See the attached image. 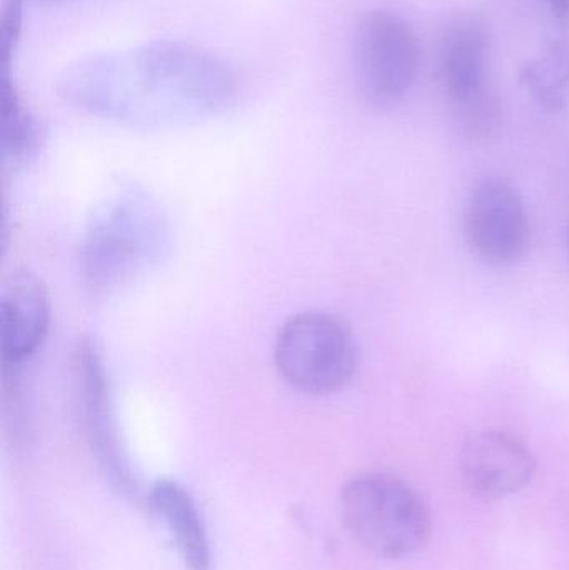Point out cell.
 Instances as JSON below:
<instances>
[{
  "label": "cell",
  "mask_w": 569,
  "mask_h": 570,
  "mask_svg": "<svg viewBox=\"0 0 569 570\" xmlns=\"http://www.w3.org/2000/svg\"><path fill=\"white\" fill-rule=\"evenodd\" d=\"M157 230L143 204H119L90 230L84 250L86 274L96 287L126 279L143 263Z\"/></svg>",
  "instance_id": "8"
},
{
  "label": "cell",
  "mask_w": 569,
  "mask_h": 570,
  "mask_svg": "<svg viewBox=\"0 0 569 570\" xmlns=\"http://www.w3.org/2000/svg\"><path fill=\"white\" fill-rule=\"evenodd\" d=\"M420 40L404 17L371 10L361 17L353 40V72L364 102L386 109L404 99L420 70Z\"/></svg>",
  "instance_id": "4"
},
{
  "label": "cell",
  "mask_w": 569,
  "mask_h": 570,
  "mask_svg": "<svg viewBox=\"0 0 569 570\" xmlns=\"http://www.w3.org/2000/svg\"><path fill=\"white\" fill-rule=\"evenodd\" d=\"M46 288L29 273L7 277L0 294L2 357L6 368L17 367L36 354L49 328Z\"/></svg>",
  "instance_id": "9"
},
{
  "label": "cell",
  "mask_w": 569,
  "mask_h": 570,
  "mask_svg": "<svg viewBox=\"0 0 569 570\" xmlns=\"http://www.w3.org/2000/svg\"><path fill=\"white\" fill-rule=\"evenodd\" d=\"M149 504L163 519L184 566L189 570H209L213 562L206 525L186 489L173 481H157L149 491Z\"/></svg>",
  "instance_id": "10"
},
{
  "label": "cell",
  "mask_w": 569,
  "mask_h": 570,
  "mask_svg": "<svg viewBox=\"0 0 569 570\" xmlns=\"http://www.w3.org/2000/svg\"><path fill=\"white\" fill-rule=\"evenodd\" d=\"M341 519L351 538L381 559L411 558L426 546L431 514L424 499L403 479L364 472L344 484Z\"/></svg>",
  "instance_id": "2"
},
{
  "label": "cell",
  "mask_w": 569,
  "mask_h": 570,
  "mask_svg": "<svg viewBox=\"0 0 569 570\" xmlns=\"http://www.w3.org/2000/svg\"><path fill=\"white\" fill-rule=\"evenodd\" d=\"M76 382L77 407L90 449L110 481L130 494L137 489L136 475L117 431L102 361L90 342H84L77 352Z\"/></svg>",
  "instance_id": "7"
},
{
  "label": "cell",
  "mask_w": 569,
  "mask_h": 570,
  "mask_svg": "<svg viewBox=\"0 0 569 570\" xmlns=\"http://www.w3.org/2000/svg\"><path fill=\"white\" fill-rule=\"evenodd\" d=\"M568 244H569V233H568Z\"/></svg>",
  "instance_id": "16"
},
{
  "label": "cell",
  "mask_w": 569,
  "mask_h": 570,
  "mask_svg": "<svg viewBox=\"0 0 569 570\" xmlns=\"http://www.w3.org/2000/svg\"><path fill=\"white\" fill-rule=\"evenodd\" d=\"M42 2H67V0H42Z\"/></svg>",
  "instance_id": "15"
},
{
  "label": "cell",
  "mask_w": 569,
  "mask_h": 570,
  "mask_svg": "<svg viewBox=\"0 0 569 570\" xmlns=\"http://www.w3.org/2000/svg\"><path fill=\"white\" fill-rule=\"evenodd\" d=\"M463 234L471 253L484 264L504 267L523 259L531 224L520 190L498 177L477 184L464 206Z\"/></svg>",
  "instance_id": "5"
},
{
  "label": "cell",
  "mask_w": 569,
  "mask_h": 570,
  "mask_svg": "<svg viewBox=\"0 0 569 570\" xmlns=\"http://www.w3.org/2000/svg\"><path fill=\"white\" fill-rule=\"evenodd\" d=\"M558 19H569V0H545Z\"/></svg>",
  "instance_id": "14"
},
{
  "label": "cell",
  "mask_w": 569,
  "mask_h": 570,
  "mask_svg": "<svg viewBox=\"0 0 569 570\" xmlns=\"http://www.w3.org/2000/svg\"><path fill=\"white\" fill-rule=\"evenodd\" d=\"M458 469L464 488L474 498L500 501L531 484L537 474V459L517 435L487 429L463 442Z\"/></svg>",
  "instance_id": "6"
},
{
  "label": "cell",
  "mask_w": 569,
  "mask_h": 570,
  "mask_svg": "<svg viewBox=\"0 0 569 570\" xmlns=\"http://www.w3.org/2000/svg\"><path fill=\"white\" fill-rule=\"evenodd\" d=\"M234 92L236 77L226 62L176 40L90 57L70 67L60 83L73 106L129 122L203 116L226 106Z\"/></svg>",
  "instance_id": "1"
},
{
  "label": "cell",
  "mask_w": 569,
  "mask_h": 570,
  "mask_svg": "<svg viewBox=\"0 0 569 570\" xmlns=\"http://www.w3.org/2000/svg\"><path fill=\"white\" fill-rule=\"evenodd\" d=\"M2 119H0V139H2V159L6 166H22L36 156L42 142V126L37 117L27 109L10 70H2Z\"/></svg>",
  "instance_id": "12"
},
{
  "label": "cell",
  "mask_w": 569,
  "mask_h": 570,
  "mask_svg": "<svg viewBox=\"0 0 569 570\" xmlns=\"http://www.w3.org/2000/svg\"><path fill=\"white\" fill-rule=\"evenodd\" d=\"M521 83L534 102L550 112L567 106L569 96V42L555 40L521 70Z\"/></svg>",
  "instance_id": "13"
},
{
  "label": "cell",
  "mask_w": 569,
  "mask_h": 570,
  "mask_svg": "<svg viewBox=\"0 0 569 570\" xmlns=\"http://www.w3.org/2000/svg\"><path fill=\"white\" fill-rule=\"evenodd\" d=\"M488 37L477 20L461 22L444 49L443 79L457 106L487 94Z\"/></svg>",
  "instance_id": "11"
},
{
  "label": "cell",
  "mask_w": 569,
  "mask_h": 570,
  "mask_svg": "<svg viewBox=\"0 0 569 570\" xmlns=\"http://www.w3.org/2000/svg\"><path fill=\"white\" fill-rule=\"evenodd\" d=\"M277 371L303 394L327 395L350 384L360 347L350 325L327 312H304L284 324L274 348Z\"/></svg>",
  "instance_id": "3"
}]
</instances>
